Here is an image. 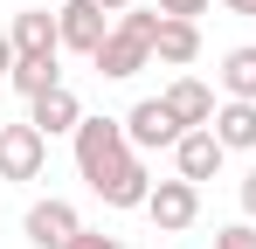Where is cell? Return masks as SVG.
<instances>
[{
    "label": "cell",
    "instance_id": "cell-1",
    "mask_svg": "<svg viewBox=\"0 0 256 249\" xmlns=\"http://www.w3.org/2000/svg\"><path fill=\"white\" fill-rule=\"evenodd\" d=\"M160 21H166L160 7H152V14H146V7H125V14L111 21V35H104V48L90 56V70H97L104 83H125V76H138V70L152 62V42H160Z\"/></svg>",
    "mask_w": 256,
    "mask_h": 249
},
{
    "label": "cell",
    "instance_id": "cell-2",
    "mask_svg": "<svg viewBox=\"0 0 256 249\" xmlns=\"http://www.w3.org/2000/svg\"><path fill=\"white\" fill-rule=\"evenodd\" d=\"M70 138H76V173L90 180V194H97V187H104V180H111V173L132 160L125 118H84L76 132H70Z\"/></svg>",
    "mask_w": 256,
    "mask_h": 249
},
{
    "label": "cell",
    "instance_id": "cell-3",
    "mask_svg": "<svg viewBox=\"0 0 256 249\" xmlns=\"http://www.w3.org/2000/svg\"><path fill=\"white\" fill-rule=\"evenodd\" d=\"M180 132L187 124L166 111V97H138L125 111V138H132V152H173L180 146Z\"/></svg>",
    "mask_w": 256,
    "mask_h": 249
},
{
    "label": "cell",
    "instance_id": "cell-4",
    "mask_svg": "<svg viewBox=\"0 0 256 249\" xmlns=\"http://www.w3.org/2000/svg\"><path fill=\"white\" fill-rule=\"evenodd\" d=\"M146 214H152V228L160 236H180V228H194V214H201V187L194 180H152V194H146Z\"/></svg>",
    "mask_w": 256,
    "mask_h": 249
},
{
    "label": "cell",
    "instance_id": "cell-5",
    "mask_svg": "<svg viewBox=\"0 0 256 249\" xmlns=\"http://www.w3.org/2000/svg\"><path fill=\"white\" fill-rule=\"evenodd\" d=\"M48 166V138L35 132V124H0V180H42Z\"/></svg>",
    "mask_w": 256,
    "mask_h": 249
},
{
    "label": "cell",
    "instance_id": "cell-6",
    "mask_svg": "<svg viewBox=\"0 0 256 249\" xmlns=\"http://www.w3.org/2000/svg\"><path fill=\"white\" fill-rule=\"evenodd\" d=\"M56 28H62V48L97 56V48H104V35H111V14H104L97 0H62V7H56Z\"/></svg>",
    "mask_w": 256,
    "mask_h": 249
},
{
    "label": "cell",
    "instance_id": "cell-7",
    "mask_svg": "<svg viewBox=\"0 0 256 249\" xmlns=\"http://www.w3.org/2000/svg\"><path fill=\"white\" fill-rule=\"evenodd\" d=\"M21 228H28V242H35V249H70L76 236H84V214H76L70 201H56V194H48V201L28 208V222H21Z\"/></svg>",
    "mask_w": 256,
    "mask_h": 249
},
{
    "label": "cell",
    "instance_id": "cell-8",
    "mask_svg": "<svg viewBox=\"0 0 256 249\" xmlns=\"http://www.w3.org/2000/svg\"><path fill=\"white\" fill-rule=\"evenodd\" d=\"M222 160H228V146L214 138L208 124L180 132V146H173V173H180V180H194V187H201V180H214V173H222Z\"/></svg>",
    "mask_w": 256,
    "mask_h": 249
},
{
    "label": "cell",
    "instance_id": "cell-9",
    "mask_svg": "<svg viewBox=\"0 0 256 249\" xmlns=\"http://www.w3.org/2000/svg\"><path fill=\"white\" fill-rule=\"evenodd\" d=\"M28 124L42 132V138H62V132H76L84 124V104H76V90L70 83H56L42 97H28Z\"/></svg>",
    "mask_w": 256,
    "mask_h": 249
},
{
    "label": "cell",
    "instance_id": "cell-10",
    "mask_svg": "<svg viewBox=\"0 0 256 249\" xmlns=\"http://www.w3.org/2000/svg\"><path fill=\"white\" fill-rule=\"evenodd\" d=\"M7 35H14V56H62V28L48 7H21Z\"/></svg>",
    "mask_w": 256,
    "mask_h": 249
},
{
    "label": "cell",
    "instance_id": "cell-11",
    "mask_svg": "<svg viewBox=\"0 0 256 249\" xmlns=\"http://www.w3.org/2000/svg\"><path fill=\"white\" fill-rule=\"evenodd\" d=\"M160 97H166V111L187 124V132H194V124H214V90H208L201 76H173Z\"/></svg>",
    "mask_w": 256,
    "mask_h": 249
},
{
    "label": "cell",
    "instance_id": "cell-12",
    "mask_svg": "<svg viewBox=\"0 0 256 249\" xmlns=\"http://www.w3.org/2000/svg\"><path fill=\"white\" fill-rule=\"evenodd\" d=\"M214 138L228 146V152H256V104H242V97H228V104H214Z\"/></svg>",
    "mask_w": 256,
    "mask_h": 249
},
{
    "label": "cell",
    "instance_id": "cell-13",
    "mask_svg": "<svg viewBox=\"0 0 256 249\" xmlns=\"http://www.w3.org/2000/svg\"><path fill=\"white\" fill-rule=\"evenodd\" d=\"M146 194H152V173H146V160H138V152H132V160L118 166L104 187H97V201H104V208H146Z\"/></svg>",
    "mask_w": 256,
    "mask_h": 249
},
{
    "label": "cell",
    "instance_id": "cell-14",
    "mask_svg": "<svg viewBox=\"0 0 256 249\" xmlns=\"http://www.w3.org/2000/svg\"><path fill=\"white\" fill-rule=\"evenodd\" d=\"M194 56H201V28L166 14V21H160V42H152V62H166V70H187Z\"/></svg>",
    "mask_w": 256,
    "mask_h": 249
},
{
    "label": "cell",
    "instance_id": "cell-15",
    "mask_svg": "<svg viewBox=\"0 0 256 249\" xmlns=\"http://www.w3.org/2000/svg\"><path fill=\"white\" fill-rule=\"evenodd\" d=\"M7 83H14L21 97H42V90H56V83H62V70H56V56H14Z\"/></svg>",
    "mask_w": 256,
    "mask_h": 249
},
{
    "label": "cell",
    "instance_id": "cell-16",
    "mask_svg": "<svg viewBox=\"0 0 256 249\" xmlns=\"http://www.w3.org/2000/svg\"><path fill=\"white\" fill-rule=\"evenodd\" d=\"M222 90H228V97H242V104H256V48H250V42L222 56Z\"/></svg>",
    "mask_w": 256,
    "mask_h": 249
},
{
    "label": "cell",
    "instance_id": "cell-17",
    "mask_svg": "<svg viewBox=\"0 0 256 249\" xmlns=\"http://www.w3.org/2000/svg\"><path fill=\"white\" fill-rule=\"evenodd\" d=\"M214 249H256V222H228V228H214Z\"/></svg>",
    "mask_w": 256,
    "mask_h": 249
},
{
    "label": "cell",
    "instance_id": "cell-18",
    "mask_svg": "<svg viewBox=\"0 0 256 249\" xmlns=\"http://www.w3.org/2000/svg\"><path fill=\"white\" fill-rule=\"evenodd\" d=\"M160 14H173V21H194V14H208V0H160Z\"/></svg>",
    "mask_w": 256,
    "mask_h": 249
},
{
    "label": "cell",
    "instance_id": "cell-19",
    "mask_svg": "<svg viewBox=\"0 0 256 249\" xmlns=\"http://www.w3.org/2000/svg\"><path fill=\"white\" fill-rule=\"evenodd\" d=\"M70 249H125V242H118V236H104V228H84Z\"/></svg>",
    "mask_w": 256,
    "mask_h": 249
},
{
    "label": "cell",
    "instance_id": "cell-20",
    "mask_svg": "<svg viewBox=\"0 0 256 249\" xmlns=\"http://www.w3.org/2000/svg\"><path fill=\"white\" fill-rule=\"evenodd\" d=\"M236 194H242V214H250V222H256V166H250V173H242V187H236Z\"/></svg>",
    "mask_w": 256,
    "mask_h": 249
},
{
    "label": "cell",
    "instance_id": "cell-21",
    "mask_svg": "<svg viewBox=\"0 0 256 249\" xmlns=\"http://www.w3.org/2000/svg\"><path fill=\"white\" fill-rule=\"evenodd\" d=\"M14 70V35H0V76Z\"/></svg>",
    "mask_w": 256,
    "mask_h": 249
},
{
    "label": "cell",
    "instance_id": "cell-22",
    "mask_svg": "<svg viewBox=\"0 0 256 249\" xmlns=\"http://www.w3.org/2000/svg\"><path fill=\"white\" fill-rule=\"evenodd\" d=\"M228 14H242V21H256V0H222Z\"/></svg>",
    "mask_w": 256,
    "mask_h": 249
},
{
    "label": "cell",
    "instance_id": "cell-23",
    "mask_svg": "<svg viewBox=\"0 0 256 249\" xmlns=\"http://www.w3.org/2000/svg\"><path fill=\"white\" fill-rule=\"evenodd\" d=\"M97 7H104V14H125V7H132V0H97Z\"/></svg>",
    "mask_w": 256,
    "mask_h": 249
}]
</instances>
